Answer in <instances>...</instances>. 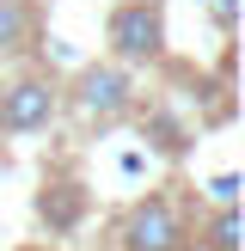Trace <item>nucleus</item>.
Here are the masks:
<instances>
[{
    "label": "nucleus",
    "mask_w": 245,
    "mask_h": 251,
    "mask_svg": "<svg viewBox=\"0 0 245 251\" xmlns=\"http://www.w3.org/2000/svg\"><path fill=\"white\" fill-rule=\"evenodd\" d=\"M68 104H74V117H80V123H98V129H110V123H122V117H129L135 86H129V74H122L117 61H104V68H80V80H74Z\"/></svg>",
    "instance_id": "1"
},
{
    "label": "nucleus",
    "mask_w": 245,
    "mask_h": 251,
    "mask_svg": "<svg viewBox=\"0 0 245 251\" xmlns=\"http://www.w3.org/2000/svg\"><path fill=\"white\" fill-rule=\"evenodd\" d=\"M104 43H110L117 61H153L166 49V12L153 0H122L104 25Z\"/></svg>",
    "instance_id": "2"
},
{
    "label": "nucleus",
    "mask_w": 245,
    "mask_h": 251,
    "mask_svg": "<svg viewBox=\"0 0 245 251\" xmlns=\"http://www.w3.org/2000/svg\"><path fill=\"white\" fill-rule=\"evenodd\" d=\"M61 110V86L43 74H19V80L0 86V129L6 135H37L49 129V117Z\"/></svg>",
    "instance_id": "3"
},
{
    "label": "nucleus",
    "mask_w": 245,
    "mask_h": 251,
    "mask_svg": "<svg viewBox=\"0 0 245 251\" xmlns=\"http://www.w3.org/2000/svg\"><path fill=\"white\" fill-rule=\"evenodd\" d=\"M122 251H184V221L166 196H147L122 221Z\"/></svg>",
    "instance_id": "4"
},
{
    "label": "nucleus",
    "mask_w": 245,
    "mask_h": 251,
    "mask_svg": "<svg viewBox=\"0 0 245 251\" xmlns=\"http://www.w3.org/2000/svg\"><path fill=\"white\" fill-rule=\"evenodd\" d=\"M24 37H31V6L24 0H0V55L24 49Z\"/></svg>",
    "instance_id": "5"
},
{
    "label": "nucleus",
    "mask_w": 245,
    "mask_h": 251,
    "mask_svg": "<svg viewBox=\"0 0 245 251\" xmlns=\"http://www.w3.org/2000/svg\"><path fill=\"white\" fill-rule=\"evenodd\" d=\"M208 251H239V215H233V202L227 208H215V221H208Z\"/></svg>",
    "instance_id": "6"
},
{
    "label": "nucleus",
    "mask_w": 245,
    "mask_h": 251,
    "mask_svg": "<svg viewBox=\"0 0 245 251\" xmlns=\"http://www.w3.org/2000/svg\"><path fill=\"white\" fill-rule=\"evenodd\" d=\"M233 190H239V178H233V172H227V178H215V202H220V208L233 202Z\"/></svg>",
    "instance_id": "7"
},
{
    "label": "nucleus",
    "mask_w": 245,
    "mask_h": 251,
    "mask_svg": "<svg viewBox=\"0 0 245 251\" xmlns=\"http://www.w3.org/2000/svg\"><path fill=\"white\" fill-rule=\"evenodd\" d=\"M233 6H239V0H215V25L220 31H233Z\"/></svg>",
    "instance_id": "8"
}]
</instances>
